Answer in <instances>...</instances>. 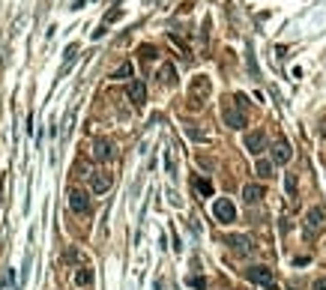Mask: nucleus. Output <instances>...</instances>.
Segmentation results:
<instances>
[{
  "label": "nucleus",
  "mask_w": 326,
  "mask_h": 290,
  "mask_svg": "<svg viewBox=\"0 0 326 290\" xmlns=\"http://www.w3.org/2000/svg\"><path fill=\"white\" fill-rule=\"evenodd\" d=\"M111 183H114L111 173H105V171H93L90 173V191H93V195H105V191L111 188Z\"/></svg>",
  "instance_id": "nucleus-7"
},
{
  "label": "nucleus",
  "mask_w": 326,
  "mask_h": 290,
  "mask_svg": "<svg viewBox=\"0 0 326 290\" xmlns=\"http://www.w3.org/2000/svg\"><path fill=\"white\" fill-rule=\"evenodd\" d=\"M159 78H162V84L174 87V84H177V69H174L171 63H165V66H162V72H159Z\"/></svg>",
  "instance_id": "nucleus-15"
},
{
  "label": "nucleus",
  "mask_w": 326,
  "mask_h": 290,
  "mask_svg": "<svg viewBox=\"0 0 326 290\" xmlns=\"http://www.w3.org/2000/svg\"><path fill=\"white\" fill-rule=\"evenodd\" d=\"M222 120H224V126H227V129H237V132H240V129H245V111H242V108H237L234 102H227L222 108Z\"/></svg>",
  "instance_id": "nucleus-2"
},
{
  "label": "nucleus",
  "mask_w": 326,
  "mask_h": 290,
  "mask_svg": "<svg viewBox=\"0 0 326 290\" xmlns=\"http://www.w3.org/2000/svg\"><path fill=\"white\" fill-rule=\"evenodd\" d=\"M213 216L222 224H231V222H237V206L231 204L227 198H219V201L213 204Z\"/></svg>",
  "instance_id": "nucleus-3"
},
{
  "label": "nucleus",
  "mask_w": 326,
  "mask_h": 290,
  "mask_svg": "<svg viewBox=\"0 0 326 290\" xmlns=\"http://www.w3.org/2000/svg\"><path fill=\"white\" fill-rule=\"evenodd\" d=\"M270 290H278V287H273V284H270Z\"/></svg>",
  "instance_id": "nucleus-28"
},
{
  "label": "nucleus",
  "mask_w": 326,
  "mask_h": 290,
  "mask_svg": "<svg viewBox=\"0 0 326 290\" xmlns=\"http://www.w3.org/2000/svg\"><path fill=\"white\" fill-rule=\"evenodd\" d=\"M293 159V150H291V144L287 141H278L273 147V165H287Z\"/></svg>",
  "instance_id": "nucleus-10"
},
{
  "label": "nucleus",
  "mask_w": 326,
  "mask_h": 290,
  "mask_svg": "<svg viewBox=\"0 0 326 290\" xmlns=\"http://www.w3.org/2000/svg\"><path fill=\"white\" fill-rule=\"evenodd\" d=\"M189 287L204 290V287H206V278H201V275H189Z\"/></svg>",
  "instance_id": "nucleus-20"
},
{
  "label": "nucleus",
  "mask_w": 326,
  "mask_h": 290,
  "mask_svg": "<svg viewBox=\"0 0 326 290\" xmlns=\"http://www.w3.org/2000/svg\"><path fill=\"white\" fill-rule=\"evenodd\" d=\"M75 284H78V287H87V284H93V269L81 266V269L75 273Z\"/></svg>",
  "instance_id": "nucleus-16"
},
{
  "label": "nucleus",
  "mask_w": 326,
  "mask_h": 290,
  "mask_svg": "<svg viewBox=\"0 0 326 290\" xmlns=\"http://www.w3.org/2000/svg\"><path fill=\"white\" fill-rule=\"evenodd\" d=\"M258 177H260V180H270V177H273V162L260 159V162H258Z\"/></svg>",
  "instance_id": "nucleus-19"
},
{
  "label": "nucleus",
  "mask_w": 326,
  "mask_h": 290,
  "mask_svg": "<svg viewBox=\"0 0 326 290\" xmlns=\"http://www.w3.org/2000/svg\"><path fill=\"white\" fill-rule=\"evenodd\" d=\"M323 222H326V209L323 206H311L309 212H305V222H302V234H305V239L317 237L320 227H323Z\"/></svg>",
  "instance_id": "nucleus-1"
},
{
  "label": "nucleus",
  "mask_w": 326,
  "mask_h": 290,
  "mask_svg": "<svg viewBox=\"0 0 326 290\" xmlns=\"http://www.w3.org/2000/svg\"><path fill=\"white\" fill-rule=\"evenodd\" d=\"M284 186H287V195H296V177H293V173H287Z\"/></svg>",
  "instance_id": "nucleus-23"
},
{
  "label": "nucleus",
  "mask_w": 326,
  "mask_h": 290,
  "mask_svg": "<svg viewBox=\"0 0 326 290\" xmlns=\"http://www.w3.org/2000/svg\"><path fill=\"white\" fill-rule=\"evenodd\" d=\"M156 54L159 51H156L153 45H141V57H144V60H156Z\"/></svg>",
  "instance_id": "nucleus-22"
},
{
  "label": "nucleus",
  "mask_w": 326,
  "mask_h": 290,
  "mask_svg": "<svg viewBox=\"0 0 326 290\" xmlns=\"http://www.w3.org/2000/svg\"><path fill=\"white\" fill-rule=\"evenodd\" d=\"M111 78H114V81H126V78H132V63H123V66H117Z\"/></svg>",
  "instance_id": "nucleus-17"
},
{
  "label": "nucleus",
  "mask_w": 326,
  "mask_h": 290,
  "mask_svg": "<svg viewBox=\"0 0 326 290\" xmlns=\"http://www.w3.org/2000/svg\"><path fill=\"white\" fill-rule=\"evenodd\" d=\"M69 209L78 212V216H87V212H90V195L81 191V188H72V191H69Z\"/></svg>",
  "instance_id": "nucleus-4"
},
{
  "label": "nucleus",
  "mask_w": 326,
  "mask_h": 290,
  "mask_svg": "<svg viewBox=\"0 0 326 290\" xmlns=\"http://www.w3.org/2000/svg\"><path fill=\"white\" fill-rule=\"evenodd\" d=\"M123 15V9H111V12H105V18H102V24L105 27H108V24H111V21H117V18Z\"/></svg>",
  "instance_id": "nucleus-21"
},
{
  "label": "nucleus",
  "mask_w": 326,
  "mask_h": 290,
  "mask_svg": "<svg viewBox=\"0 0 326 290\" xmlns=\"http://www.w3.org/2000/svg\"><path fill=\"white\" fill-rule=\"evenodd\" d=\"M129 99L135 105L147 102V87H144V81H132V84H129Z\"/></svg>",
  "instance_id": "nucleus-12"
},
{
  "label": "nucleus",
  "mask_w": 326,
  "mask_h": 290,
  "mask_svg": "<svg viewBox=\"0 0 326 290\" xmlns=\"http://www.w3.org/2000/svg\"><path fill=\"white\" fill-rule=\"evenodd\" d=\"M242 198H245L248 204H258L260 198H263V188H260V186H252V183H248V186H242Z\"/></svg>",
  "instance_id": "nucleus-14"
},
{
  "label": "nucleus",
  "mask_w": 326,
  "mask_h": 290,
  "mask_svg": "<svg viewBox=\"0 0 326 290\" xmlns=\"http://www.w3.org/2000/svg\"><path fill=\"white\" fill-rule=\"evenodd\" d=\"M12 281H15V273H12V269H9V273H3V284H6V287H9Z\"/></svg>",
  "instance_id": "nucleus-25"
},
{
  "label": "nucleus",
  "mask_w": 326,
  "mask_h": 290,
  "mask_svg": "<svg viewBox=\"0 0 326 290\" xmlns=\"http://www.w3.org/2000/svg\"><path fill=\"white\" fill-rule=\"evenodd\" d=\"M93 159H96V162H111V159H114V144L105 141V138L93 141Z\"/></svg>",
  "instance_id": "nucleus-8"
},
{
  "label": "nucleus",
  "mask_w": 326,
  "mask_h": 290,
  "mask_svg": "<svg viewBox=\"0 0 326 290\" xmlns=\"http://www.w3.org/2000/svg\"><path fill=\"white\" fill-rule=\"evenodd\" d=\"M245 278H248L252 284L270 287V284H273V269H266V266H248V269H245Z\"/></svg>",
  "instance_id": "nucleus-6"
},
{
  "label": "nucleus",
  "mask_w": 326,
  "mask_h": 290,
  "mask_svg": "<svg viewBox=\"0 0 326 290\" xmlns=\"http://www.w3.org/2000/svg\"><path fill=\"white\" fill-rule=\"evenodd\" d=\"M63 57H66V63H63V69H60V75H66V72H69V66H72V60L78 57V45H69Z\"/></svg>",
  "instance_id": "nucleus-18"
},
{
  "label": "nucleus",
  "mask_w": 326,
  "mask_h": 290,
  "mask_svg": "<svg viewBox=\"0 0 326 290\" xmlns=\"http://www.w3.org/2000/svg\"><path fill=\"white\" fill-rule=\"evenodd\" d=\"M314 290H326V278H317V281H314Z\"/></svg>",
  "instance_id": "nucleus-26"
},
{
  "label": "nucleus",
  "mask_w": 326,
  "mask_h": 290,
  "mask_svg": "<svg viewBox=\"0 0 326 290\" xmlns=\"http://www.w3.org/2000/svg\"><path fill=\"white\" fill-rule=\"evenodd\" d=\"M320 138H326V120H320Z\"/></svg>",
  "instance_id": "nucleus-27"
},
{
  "label": "nucleus",
  "mask_w": 326,
  "mask_h": 290,
  "mask_svg": "<svg viewBox=\"0 0 326 290\" xmlns=\"http://www.w3.org/2000/svg\"><path fill=\"white\" fill-rule=\"evenodd\" d=\"M186 132H189V138H198V141H204V132H198L195 126H186Z\"/></svg>",
  "instance_id": "nucleus-24"
},
{
  "label": "nucleus",
  "mask_w": 326,
  "mask_h": 290,
  "mask_svg": "<svg viewBox=\"0 0 326 290\" xmlns=\"http://www.w3.org/2000/svg\"><path fill=\"white\" fill-rule=\"evenodd\" d=\"M263 147H266L263 132H248V135H245V150H248L252 156H260L263 153Z\"/></svg>",
  "instance_id": "nucleus-11"
},
{
  "label": "nucleus",
  "mask_w": 326,
  "mask_h": 290,
  "mask_svg": "<svg viewBox=\"0 0 326 290\" xmlns=\"http://www.w3.org/2000/svg\"><path fill=\"white\" fill-rule=\"evenodd\" d=\"M191 186H195V191H198L201 198H209V195H213V183H209L206 177H195V180H191Z\"/></svg>",
  "instance_id": "nucleus-13"
},
{
  "label": "nucleus",
  "mask_w": 326,
  "mask_h": 290,
  "mask_svg": "<svg viewBox=\"0 0 326 290\" xmlns=\"http://www.w3.org/2000/svg\"><path fill=\"white\" fill-rule=\"evenodd\" d=\"M224 245H231L237 255H245V252L252 248V239L242 237V234H227V237H224Z\"/></svg>",
  "instance_id": "nucleus-9"
},
{
  "label": "nucleus",
  "mask_w": 326,
  "mask_h": 290,
  "mask_svg": "<svg viewBox=\"0 0 326 290\" xmlns=\"http://www.w3.org/2000/svg\"><path fill=\"white\" fill-rule=\"evenodd\" d=\"M206 96H209V78H195L191 81V93H189L191 108H201Z\"/></svg>",
  "instance_id": "nucleus-5"
}]
</instances>
